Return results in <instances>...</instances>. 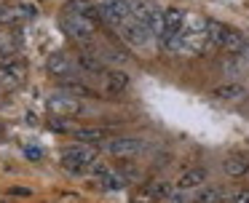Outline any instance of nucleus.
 Returning <instances> with one entry per match:
<instances>
[{
  "mask_svg": "<svg viewBox=\"0 0 249 203\" xmlns=\"http://www.w3.org/2000/svg\"><path fill=\"white\" fill-rule=\"evenodd\" d=\"M131 16L140 24H145L156 37L163 35V11L158 8L156 0H131Z\"/></svg>",
  "mask_w": 249,
  "mask_h": 203,
  "instance_id": "nucleus-1",
  "label": "nucleus"
},
{
  "mask_svg": "<svg viewBox=\"0 0 249 203\" xmlns=\"http://www.w3.org/2000/svg\"><path fill=\"white\" fill-rule=\"evenodd\" d=\"M97 155H99V147L97 144H75V147H67L62 152V166L65 171H72V174H81L83 169L97 163Z\"/></svg>",
  "mask_w": 249,
  "mask_h": 203,
  "instance_id": "nucleus-2",
  "label": "nucleus"
},
{
  "mask_svg": "<svg viewBox=\"0 0 249 203\" xmlns=\"http://www.w3.org/2000/svg\"><path fill=\"white\" fill-rule=\"evenodd\" d=\"M46 107H49L51 115L59 118H75V115H86V107H83V99L67 94V91H56L46 99Z\"/></svg>",
  "mask_w": 249,
  "mask_h": 203,
  "instance_id": "nucleus-3",
  "label": "nucleus"
},
{
  "mask_svg": "<svg viewBox=\"0 0 249 203\" xmlns=\"http://www.w3.org/2000/svg\"><path fill=\"white\" fill-rule=\"evenodd\" d=\"M62 30L78 43H91L94 32H97V24H94L91 19L78 16V14H65V19H62Z\"/></svg>",
  "mask_w": 249,
  "mask_h": 203,
  "instance_id": "nucleus-4",
  "label": "nucleus"
},
{
  "mask_svg": "<svg viewBox=\"0 0 249 203\" xmlns=\"http://www.w3.org/2000/svg\"><path fill=\"white\" fill-rule=\"evenodd\" d=\"M99 11L102 19L110 21L113 27H121L126 21H131V0H99Z\"/></svg>",
  "mask_w": 249,
  "mask_h": 203,
  "instance_id": "nucleus-5",
  "label": "nucleus"
},
{
  "mask_svg": "<svg viewBox=\"0 0 249 203\" xmlns=\"http://www.w3.org/2000/svg\"><path fill=\"white\" fill-rule=\"evenodd\" d=\"M145 150V142L137 136H115L107 142V152L115 158H137Z\"/></svg>",
  "mask_w": 249,
  "mask_h": 203,
  "instance_id": "nucleus-6",
  "label": "nucleus"
},
{
  "mask_svg": "<svg viewBox=\"0 0 249 203\" xmlns=\"http://www.w3.org/2000/svg\"><path fill=\"white\" fill-rule=\"evenodd\" d=\"M38 14L35 5H27V3H14V5H0V24L3 27H14L19 21H27Z\"/></svg>",
  "mask_w": 249,
  "mask_h": 203,
  "instance_id": "nucleus-7",
  "label": "nucleus"
},
{
  "mask_svg": "<svg viewBox=\"0 0 249 203\" xmlns=\"http://www.w3.org/2000/svg\"><path fill=\"white\" fill-rule=\"evenodd\" d=\"M118 32L124 35V40L129 43V46H137V48H145L147 43H150V37H156L145 24H140L137 19H131V21H126V24H121Z\"/></svg>",
  "mask_w": 249,
  "mask_h": 203,
  "instance_id": "nucleus-8",
  "label": "nucleus"
},
{
  "mask_svg": "<svg viewBox=\"0 0 249 203\" xmlns=\"http://www.w3.org/2000/svg\"><path fill=\"white\" fill-rule=\"evenodd\" d=\"M49 72H51V78H56V80H72L75 78V67L78 64L72 62L67 53H54V56H49Z\"/></svg>",
  "mask_w": 249,
  "mask_h": 203,
  "instance_id": "nucleus-9",
  "label": "nucleus"
},
{
  "mask_svg": "<svg viewBox=\"0 0 249 203\" xmlns=\"http://www.w3.org/2000/svg\"><path fill=\"white\" fill-rule=\"evenodd\" d=\"M24 64L22 62H11V64H0V88L6 91H17L24 83Z\"/></svg>",
  "mask_w": 249,
  "mask_h": 203,
  "instance_id": "nucleus-10",
  "label": "nucleus"
},
{
  "mask_svg": "<svg viewBox=\"0 0 249 203\" xmlns=\"http://www.w3.org/2000/svg\"><path fill=\"white\" fill-rule=\"evenodd\" d=\"M204 182H206V169L204 166H190V169H185L182 174L177 176V190H182V192H193V190H198V187H204Z\"/></svg>",
  "mask_w": 249,
  "mask_h": 203,
  "instance_id": "nucleus-11",
  "label": "nucleus"
},
{
  "mask_svg": "<svg viewBox=\"0 0 249 203\" xmlns=\"http://www.w3.org/2000/svg\"><path fill=\"white\" fill-rule=\"evenodd\" d=\"M65 14H78L83 19H91L97 27L102 21V11H99V5H94V0H65Z\"/></svg>",
  "mask_w": 249,
  "mask_h": 203,
  "instance_id": "nucleus-12",
  "label": "nucleus"
},
{
  "mask_svg": "<svg viewBox=\"0 0 249 203\" xmlns=\"http://www.w3.org/2000/svg\"><path fill=\"white\" fill-rule=\"evenodd\" d=\"M212 96H214V99H222V102H238V99L247 96V85H244L241 80H225V83L212 88Z\"/></svg>",
  "mask_w": 249,
  "mask_h": 203,
  "instance_id": "nucleus-13",
  "label": "nucleus"
},
{
  "mask_svg": "<svg viewBox=\"0 0 249 203\" xmlns=\"http://www.w3.org/2000/svg\"><path fill=\"white\" fill-rule=\"evenodd\" d=\"M185 24H188V14L177 5L163 11V35H179L185 32Z\"/></svg>",
  "mask_w": 249,
  "mask_h": 203,
  "instance_id": "nucleus-14",
  "label": "nucleus"
},
{
  "mask_svg": "<svg viewBox=\"0 0 249 203\" xmlns=\"http://www.w3.org/2000/svg\"><path fill=\"white\" fill-rule=\"evenodd\" d=\"M110 136V128L105 126H81V128H72V139L83 144H99Z\"/></svg>",
  "mask_w": 249,
  "mask_h": 203,
  "instance_id": "nucleus-15",
  "label": "nucleus"
},
{
  "mask_svg": "<svg viewBox=\"0 0 249 203\" xmlns=\"http://www.w3.org/2000/svg\"><path fill=\"white\" fill-rule=\"evenodd\" d=\"M247 43H249V37H244L238 30L231 27V32H228V37H225V43H222L220 51L225 53V56H241L244 48H247Z\"/></svg>",
  "mask_w": 249,
  "mask_h": 203,
  "instance_id": "nucleus-16",
  "label": "nucleus"
},
{
  "mask_svg": "<svg viewBox=\"0 0 249 203\" xmlns=\"http://www.w3.org/2000/svg\"><path fill=\"white\" fill-rule=\"evenodd\" d=\"M222 169H225L228 176L241 179V176L249 174V158H247V155H228L225 163H222Z\"/></svg>",
  "mask_w": 249,
  "mask_h": 203,
  "instance_id": "nucleus-17",
  "label": "nucleus"
},
{
  "mask_svg": "<svg viewBox=\"0 0 249 203\" xmlns=\"http://www.w3.org/2000/svg\"><path fill=\"white\" fill-rule=\"evenodd\" d=\"M17 53H19V40L8 32H0V64L17 62Z\"/></svg>",
  "mask_w": 249,
  "mask_h": 203,
  "instance_id": "nucleus-18",
  "label": "nucleus"
},
{
  "mask_svg": "<svg viewBox=\"0 0 249 203\" xmlns=\"http://www.w3.org/2000/svg\"><path fill=\"white\" fill-rule=\"evenodd\" d=\"M105 88L107 94H121V91L129 88V75L124 69H107L105 72Z\"/></svg>",
  "mask_w": 249,
  "mask_h": 203,
  "instance_id": "nucleus-19",
  "label": "nucleus"
},
{
  "mask_svg": "<svg viewBox=\"0 0 249 203\" xmlns=\"http://www.w3.org/2000/svg\"><path fill=\"white\" fill-rule=\"evenodd\" d=\"M59 91H67V94H72V96H78V99H97V91L91 88V85H83V83H78L75 78L72 80H59Z\"/></svg>",
  "mask_w": 249,
  "mask_h": 203,
  "instance_id": "nucleus-20",
  "label": "nucleus"
},
{
  "mask_svg": "<svg viewBox=\"0 0 249 203\" xmlns=\"http://www.w3.org/2000/svg\"><path fill=\"white\" fill-rule=\"evenodd\" d=\"M75 64L83 69V72H89V75H105V72H107V69H105V64H102V59L91 56V53H78Z\"/></svg>",
  "mask_w": 249,
  "mask_h": 203,
  "instance_id": "nucleus-21",
  "label": "nucleus"
},
{
  "mask_svg": "<svg viewBox=\"0 0 249 203\" xmlns=\"http://www.w3.org/2000/svg\"><path fill=\"white\" fill-rule=\"evenodd\" d=\"M228 32H231V27H228V24H222V21H217V19H209V27H206V37H209V46L222 48V43H225Z\"/></svg>",
  "mask_w": 249,
  "mask_h": 203,
  "instance_id": "nucleus-22",
  "label": "nucleus"
},
{
  "mask_svg": "<svg viewBox=\"0 0 249 203\" xmlns=\"http://www.w3.org/2000/svg\"><path fill=\"white\" fill-rule=\"evenodd\" d=\"M228 198V192L217 185H206L198 187V195H196V203H222Z\"/></svg>",
  "mask_w": 249,
  "mask_h": 203,
  "instance_id": "nucleus-23",
  "label": "nucleus"
},
{
  "mask_svg": "<svg viewBox=\"0 0 249 203\" xmlns=\"http://www.w3.org/2000/svg\"><path fill=\"white\" fill-rule=\"evenodd\" d=\"M145 190L150 192L156 201H166V198H172V192L177 190V187H172L169 182H163V179H153V182H147Z\"/></svg>",
  "mask_w": 249,
  "mask_h": 203,
  "instance_id": "nucleus-24",
  "label": "nucleus"
},
{
  "mask_svg": "<svg viewBox=\"0 0 249 203\" xmlns=\"http://www.w3.org/2000/svg\"><path fill=\"white\" fill-rule=\"evenodd\" d=\"M102 56H107L110 62H126V53L124 51H115V48H105Z\"/></svg>",
  "mask_w": 249,
  "mask_h": 203,
  "instance_id": "nucleus-25",
  "label": "nucleus"
},
{
  "mask_svg": "<svg viewBox=\"0 0 249 203\" xmlns=\"http://www.w3.org/2000/svg\"><path fill=\"white\" fill-rule=\"evenodd\" d=\"M233 203H249V187H244V190H238L236 195H233Z\"/></svg>",
  "mask_w": 249,
  "mask_h": 203,
  "instance_id": "nucleus-26",
  "label": "nucleus"
},
{
  "mask_svg": "<svg viewBox=\"0 0 249 203\" xmlns=\"http://www.w3.org/2000/svg\"><path fill=\"white\" fill-rule=\"evenodd\" d=\"M238 62H241L244 72H249V43H247V48H244V53L238 56Z\"/></svg>",
  "mask_w": 249,
  "mask_h": 203,
  "instance_id": "nucleus-27",
  "label": "nucleus"
},
{
  "mask_svg": "<svg viewBox=\"0 0 249 203\" xmlns=\"http://www.w3.org/2000/svg\"><path fill=\"white\" fill-rule=\"evenodd\" d=\"M14 195H33V190H24V187H11Z\"/></svg>",
  "mask_w": 249,
  "mask_h": 203,
  "instance_id": "nucleus-28",
  "label": "nucleus"
},
{
  "mask_svg": "<svg viewBox=\"0 0 249 203\" xmlns=\"http://www.w3.org/2000/svg\"><path fill=\"white\" fill-rule=\"evenodd\" d=\"M0 134H3V126H0Z\"/></svg>",
  "mask_w": 249,
  "mask_h": 203,
  "instance_id": "nucleus-29",
  "label": "nucleus"
},
{
  "mask_svg": "<svg viewBox=\"0 0 249 203\" xmlns=\"http://www.w3.org/2000/svg\"><path fill=\"white\" fill-rule=\"evenodd\" d=\"M0 5H3V0H0Z\"/></svg>",
  "mask_w": 249,
  "mask_h": 203,
  "instance_id": "nucleus-30",
  "label": "nucleus"
}]
</instances>
